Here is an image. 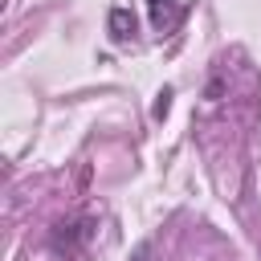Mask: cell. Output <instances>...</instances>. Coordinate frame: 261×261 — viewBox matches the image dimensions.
<instances>
[{"label":"cell","instance_id":"1","mask_svg":"<svg viewBox=\"0 0 261 261\" xmlns=\"http://www.w3.org/2000/svg\"><path fill=\"white\" fill-rule=\"evenodd\" d=\"M94 237V220H86V216H77V220H61V224H53V232H49V245H53V253H77L86 241Z\"/></svg>","mask_w":261,"mask_h":261},{"label":"cell","instance_id":"2","mask_svg":"<svg viewBox=\"0 0 261 261\" xmlns=\"http://www.w3.org/2000/svg\"><path fill=\"white\" fill-rule=\"evenodd\" d=\"M106 33H110V41L114 45H126L135 33H139V20H135V12L130 8H110V16H106Z\"/></svg>","mask_w":261,"mask_h":261},{"label":"cell","instance_id":"3","mask_svg":"<svg viewBox=\"0 0 261 261\" xmlns=\"http://www.w3.org/2000/svg\"><path fill=\"white\" fill-rule=\"evenodd\" d=\"M147 4H151V24H155L159 33L179 20V0H147Z\"/></svg>","mask_w":261,"mask_h":261},{"label":"cell","instance_id":"4","mask_svg":"<svg viewBox=\"0 0 261 261\" xmlns=\"http://www.w3.org/2000/svg\"><path fill=\"white\" fill-rule=\"evenodd\" d=\"M151 253H155V245H151V241H143V245L135 249V257H130V261H151Z\"/></svg>","mask_w":261,"mask_h":261},{"label":"cell","instance_id":"5","mask_svg":"<svg viewBox=\"0 0 261 261\" xmlns=\"http://www.w3.org/2000/svg\"><path fill=\"white\" fill-rule=\"evenodd\" d=\"M167 106H171V94L163 90V94H159V102H155V118H163V114H167Z\"/></svg>","mask_w":261,"mask_h":261}]
</instances>
